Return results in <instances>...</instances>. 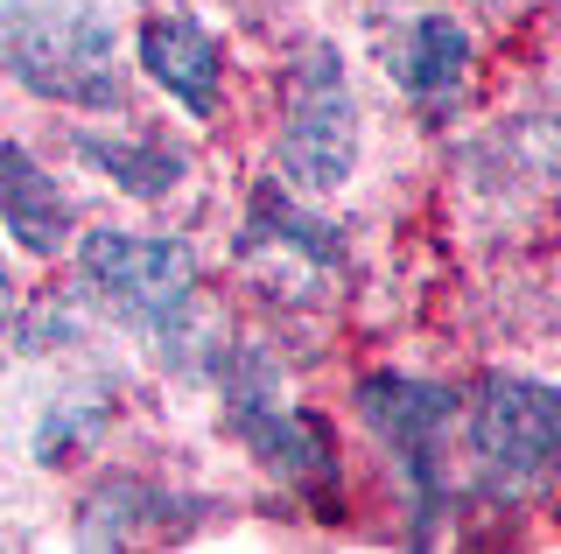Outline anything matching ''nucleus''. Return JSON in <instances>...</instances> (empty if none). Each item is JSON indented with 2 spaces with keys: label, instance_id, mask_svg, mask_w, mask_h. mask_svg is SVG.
I'll use <instances>...</instances> for the list:
<instances>
[{
  "label": "nucleus",
  "instance_id": "1",
  "mask_svg": "<svg viewBox=\"0 0 561 554\" xmlns=\"http://www.w3.org/2000/svg\"><path fill=\"white\" fill-rule=\"evenodd\" d=\"M78 274L119 323L148 331L162 351L190 344V316H197V259H190L183 239L113 232V224H105V232L78 239Z\"/></svg>",
  "mask_w": 561,
  "mask_h": 554
},
{
  "label": "nucleus",
  "instance_id": "2",
  "mask_svg": "<svg viewBox=\"0 0 561 554\" xmlns=\"http://www.w3.org/2000/svg\"><path fill=\"white\" fill-rule=\"evenodd\" d=\"M0 49H8V71L49 106H119V43L99 8H22Z\"/></svg>",
  "mask_w": 561,
  "mask_h": 554
},
{
  "label": "nucleus",
  "instance_id": "3",
  "mask_svg": "<svg viewBox=\"0 0 561 554\" xmlns=\"http://www.w3.org/2000/svg\"><path fill=\"white\" fill-rule=\"evenodd\" d=\"M351 169H358V99L337 49L309 43L280 99V176L302 197H330L351 183Z\"/></svg>",
  "mask_w": 561,
  "mask_h": 554
},
{
  "label": "nucleus",
  "instance_id": "4",
  "mask_svg": "<svg viewBox=\"0 0 561 554\" xmlns=\"http://www.w3.org/2000/svg\"><path fill=\"white\" fill-rule=\"evenodd\" d=\"M470 449H478L484 477L505 492H534L548 484L554 457H561V401L554 386L519 372H491L470 401Z\"/></svg>",
  "mask_w": 561,
  "mask_h": 554
},
{
  "label": "nucleus",
  "instance_id": "5",
  "mask_svg": "<svg viewBox=\"0 0 561 554\" xmlns=\"http://www.w3.org/2000/svg\"><path fill=\"white\" fill-rule=\"evenodd\" d=\"M239 259L260 281V296L309 302V296H323L330 274H337V232H330L323 218H309L280 183H260L253 211H245V232H239Z\"/></svg>",
  "mask_w": 561,
  "mask_h": 554
},
{
  "label": "nucleus",
  "instance_id": "6",
  "mask_svg": "<svg viewBox=\"0 0 561 554\" xmlns=\"http://www.w3.org/2000/svg\"><path fill=\"white\" fill-rule=\"evenodd\" d=\"M358 407L365 422L379 428V442L400 457V471L414 484V506L421 519L435 512V498H443V428L456 414V393L435 386V379H408V372H365L358 379Z\"/></svg>",
  "mask_w": 561,
  "mask_h": 554
},
{
  "label": "nucleus",
  "instance_id": "7",
  "mask_svg": "<svg viewBox=\"0 0 561 554\" xmlns=\"http://www.w3.org/2000/svg\"><path fill=\"white\" fill-rule=\"evenodd\" d=\"M232 428L280 484H295V492L330 506V484H337V436H330V422L274 401V393H232Z\"/></svg>",
  "mask_w": 561,
  "mask_h": 554
},
{
  "label": "nucleus",
  "instance_id": "8",
  "mask_svg": "<svg viewBox=\"0 0 561 554\" xmlns=\"http://www.w3.org/2000/svg\"><path fill=\"white\" fill-rule=\"evenodd\" d=\"M386 71H393V84L421 113H449L456 92H463V78H470L463 22H449V14H414V22L386 43Z\"/></svg>",
  "mask_w": 561,
  "mask_h": 554
},
{
  "label": "nucleus",
  "instance_id": "9",
  "mask_svg": "<svg viewBox=\"0 0 561 554\" xmlns=\"http://www.w3.org/2000/svg\"><path fill=\"white\" fill-rule=\"evenodd\" d=\"M140 71L162 84L175 106L210 119L218 78H225V49H218V36H210L204 22H190V14H154V22L140 28Z\"/></svg>",
  "mask_w": 561,
  "mask_h": 554
},
{
  "label": "nucleus",
  "instance_id": "10",
  "mask_svg": "<svg viewBox=\"0 0 561 554\" xmlns=\"http://www.w3.org/2000/svg\"><path fill=\"white\" fill-rule=\"evenodd\" d=\"M0 224L43 259L70 246V204H64L57 176H43V162L22 141H0Z\"/></svg>",
  "mask_w": 561,
  "mask_h": 554
},
{
  "label": "nucleus",
  "instance_id": "11",
  "mask_svg": "<svg viewBox=\"0 0 561 554\" xmlns=\"http://www.w3.org/2000/svg\"><path fill=\"white\" fill-rule=\"evenodd\" d=\"M78 154L92 169H105V176L140 204L169 197V189L183 183V169H190V154L175 148L169 134H78Z\"/></svg>",
  "mask_w": 561,
  "mask_h": 554
},
{
  "label": "nucleus",
  "instance_id": "12",
  "mask_svg": "<svg viewBox=\"0 0 561 554\" xmlns=\"http://www.w3.org/2000/svg\"><path fill=\"white\" fill-rule=\"evenodd\" d=\"M154 527H169V498L154 492V484H140V477L99 484V492L84 498V519H78V533H84L92 547L134 541V533H154Z\"/></svg>",
  "mask_w": 561,
  "mask_h": 554
},
{
  "label": "nucleus",
  "instance_id": "13",
  "mask_svg": "<svg viewBox=\"0 0 561 554\" xmlns=\"http://www.w3.org/2000/svg\"><path fill=\"white\" fill-rule=\"evenodd\" d=\"M99 422H105V407H78V414H49L43 422V436H35V457L43 463H57V457H70L84 436H99Z\"/></svg>",
  "mask_w": 561,
  "mask_h": 554
},
{
  "label": "nucleus",
  "instance_id": "14",
  "mask_svg": "<svg viewBox=\"0 0 561 554\" xmlns=\"http://www.w3.org/2000/svg\"><path fill=\"white\" fill-rule=\"evenodd\" d=\"M14 323V281H8V267H0V331Z\"/></svg>",
  "mask_w": 561,
  "mask_h": 554
}]
</instances>
